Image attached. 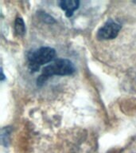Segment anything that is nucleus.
Masks as SVG:
<instances>
[{"mask_svg":"<svg viewBox=\"0 0 136 153\" xmlns=\"http://www.w3.org/2000/svg\"><path fill=\"white\" fill-rule=\"evenodd\" d=\"M57 3L59 7L65 11V15L69 18L72 16L74 11L78 9L80 6V2L76 0H62L58 1Z\"/></svg>","mask_w":136,"mask_h":153,"instance_id":"4","label":"nucleus"},{"mask_svg":"<svg viewBox=\"0 0 136 153\" xmlns=\"http://www.w3.org/2000/svg\"><path fill=\"white\" fill-rule=\"evenodd\" d=\"M5 78L4 74H3V71H2V69H1V81H3Z\"/></svg>","mask_w":136,"mask_h":153,"instance_id":"6","label":"nucleus"},{"mask_svg":"<svg viewBox=\"0 0 136 153\" xmlns=\"http://www.w3.org/2000/svg\"><path fill=\"white\" fill-rule=\"evenodd\" d=\"M76 69L73 63L68 59L59 58L53 60L50 64L42 69V72L38 79V85L44 84L50 76H67L74 74Z\"/></svg>","mask_w":136,"mask_h":153,"instance_id":"1","label":"nucleus"},{"mask_svg":"<svg viewBox=\"0 0 136 153\" xmlns=\"http://www.w3.org/2000/svg\"></svg>","mask_w":136,"mask_h":153,"instance_id":"7","label":"nucleus"},{"mask_svg":"<svg viewBox=\"0 0 136 153\" xmlns=\"http://www.w3.org/2000/svg\"><path fill=\"white\" fill-rule=\"evenodd\" d=\"M121 28V25L118 22L108 19L98 30L96 37L99 40H112L118 36Z\"/></svg>","mask_w":136,"mask_h":153,"instance_id":"3","label":"nucleus"},{"mask_svg":"<svg viewBox=\"0 0 136 153\" xmlns=\"http://www.w3.org/2000/svg\"><path fill=\"white\" fill-rule=\"evenodd\" d=\"M14 33L16 34L17 37L21 38L23 37L24 34L26 33V26L24 23L23 19L21 17H18L15 19L14 22Z\"/></svg>","mask_w":136,"mask_h":153,"instance_id":"5","label":"nucleus"},{"mask_svg":"<svg viewBox=\"0 0 136 153\" xmlns=\"http://www.w3.org/2000/svg\"><path fill=\"white\" fill-rule=\"evenodd\" d=\"M55 56L56 51L51 47H41L33 50L27 55L29 69L31 72L38 71L42 65L52 62Z\"/></svg>","mask_w":136,"mask_h":153,"instance_id":"2","label":"nucleus"}]
</instances>
